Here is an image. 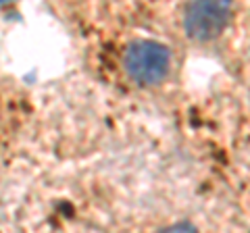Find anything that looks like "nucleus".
<instances>
[{"mask_svg":"<svg viewBox=\"0 0 250 233\" xmlns=\"http://www.w3.org/2000/svg\"><path fill=\"white\" fill-rule=\"evenodd\" d=\"M123 67L134 81L142 85H156L169 75L171 52L159 42L140 40L127 46L123 54Z\"/></svg>","mask_w":250,"mask_h":233,"instance_id":"nucleus-1","label":"nucleus"},{"mask_svg":"<svg viewBox=\"0 0 250 233\" xmlns=\"http://www.w3.org/2000/svg\"><path fill=\"white\" fill-rule=\"evenodd\" d=\"M233 0H188L184 29L196 42H210L223 34L231 17Z\"/></svg>","mask_w":250,"mask_h":233,"instance_id":"nucleus-2","label":"nucleus"},{"mask_svg":"<svg viewBox=\"0 0 250 233\" xmlns=\"http://www.w3.org/2000/svg\"><path fill=\"white\" fill-rule=\"evenodd\" d=\"M4 2H9V0H0V4H4Z\"/></svg>","mask_w":250,"mask_h":233,"instance_id":"nucleus-3","label":"nucleus"}]
</instances>
